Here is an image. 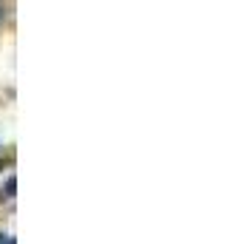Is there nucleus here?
Here are the masks:
<instances>
[{
	"label": "nucleus",
	"mask_w": 252,
	"mask_h": 244,
	"mask_svg": "<svg viewBox=\"0 0 252 244\" xmlns=\"http://www.w3.org/2000/svg\"><path fill=\"white\" fill-rule=\"evenodd\" d=\"M14 190H17V179H14V176H9V179H6V196L12 199Z\"/></svg>",
	"instance_id": "nucleus-1"
},
{
	"label": "nucleus",
	"mask_w": 252,
	"mask_h": 244,
	"mask_svg": "<svg viewBox=\"0 0 252 244\" xmlns=\"http://www.w3.org/2000/svg\"><path fill=\"white\" fill-rule=\"evenodd\" d=\"M0 244H14L12 236H6V233H0Z\"/></svg>",
	"instance_id": "nucleus-2"
},
{
	"label": "nucleus",
	"mask_w": 252,
	"mask_h": 244,
	"mask_svg": "<svg viewBox=\"0 0 252 244\" xmlns=\"http://www.w3.org/2000/svg\"><path fill=\"white\" fill-rule=\"evenodd\" d=\"M0 20H3V6H0Z\"/></svg>",
	"instance_id": "nucleus-3"
}]
</instances>
